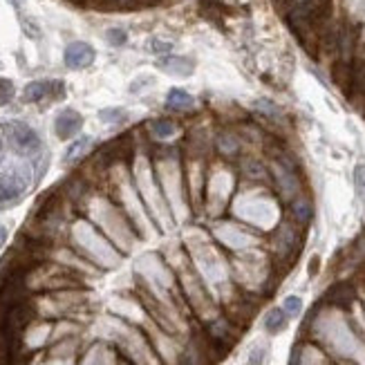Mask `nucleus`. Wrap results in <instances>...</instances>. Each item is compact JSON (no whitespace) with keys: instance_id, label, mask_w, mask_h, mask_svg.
I'll list each match as a JSON object with an SVG mask.
<instances>
[{"instance_id":"nucleus-32","label":"nucleus","mask_w":365,"mask_h":365,"mask_svg":"<svg viewBox=\"0 0 365 365\" xmlns=\"http://www.w3.org/2000/svg\"><path fill=\"white\" fill-rule=\"evenodd\" d=\"M106 41L113 45V47H123L125 41H128V34H125V29H119V27H113L106 31Z\"/></svg>"},{"instance_id":"nucleus-16","label":"nucleus","mask_w":365,"mask_h":365,"mask_svg":"<svg viewBox=\"0 0 365 365\" xmlns=\"http://www.w3.org/2000/svg\"><path fill=\"white\" fill-rule=\"evenodd\" d=\"M121 354L110 341H94L78 356L76 365H119Z\"/></svg>"},{"instance_id":"nucleus-15","label":"nucleus","mask_w":365,"mask_h":365,"mask_svg":"<svg viewBox=\"0 0 365 365\" xmlns=\"http://www.w3.org/2000/svg\"><path fill=\"white\" fill-rule=\"evenodd\" d=\"M5 135H7V148L11 153L31 157V160H41V157H45L43 139L27 121H19V119L5 121Z\"/></svg>"},{"instance_id":"nucleus-27","label":"nucleus","mask_w":365,"mask_h":365,"mask_svg":"<svg viewBox=\"0 0 365 365\" xmlns=\"http://www.w3.org/2000/svg\"><path fill=\"white\" fill-rule=\"evenodd\" d=\"M78 356H61V354H52V352H38L34 356H29L23 365H76Z\"/></svg>"},{"instance_id":"nucleus-31","label":"nucleus","mask_w":365,"mask_h":365,"mask_svg":"<svg viewBox=\"0 0 365 365\" xmlns=\"http://www.w3.org/2000/svg\"><path fill=\"white\" fill-rule=\"evenodd\" d=\"M282 309H284V314L289 316V319H294V316H298L300 309H303V300H300L298 296H287L282 300Z\"/></svg>"},{"instance_id":"nucleus-4","label":"nucleus","mask_w":365,"mask_h":365,"mask_svg":"<svg viewBox=\"0 0 365 365\" xmlns=\"http://www.w3.org/2000/svg\"><path fill=\"white\" fill-rule=\"evenodd\" d=\"M229 215L258 233H272L282 220V206L276 193L262 182H240L229 204Z\"/></svg>"},{"instance_id":"nucleus-37","label":"nucleus","mask_w":365,"mask_h":365,"mask_svg":"<svg viewBox=\"0 0 365 365\" xmlns=\"http://www.w3.org/2000/svg\"><path fill=\"white\" fill-rule=\"evenodd\" d=\"M155 81H153V78L150 76H141V78H137V81L130 86V92H139L141 88H148V86H153Z\"/></svg>"},{"instance_id":"nucleus-13","label":"nucleus","mask_w":365,"mask_h":365,"mask_svg":"<svg viewBox=\"0 0 365 365\" xmlns=\"http://www.w3.org/2000/svg\"><path fill=\"white\" fill-rule=\"evenodd\" d=\"M267 235V251L274 264H289L300 249V225H296L292 217L280 220V225Z\"/></svg>"},{"instance_id":"nucleus-20","label":"nucleus","mask_w":365,"mask_h":365,"mask_svg":"<svg viewBox=\"0 0 365 365\" xmlns=\"http://www.w3.org/2000/svg\"><path fill=\"white\" fill-rule=\"evenodd\" d=\"M83 128V115L76 113L74 108H66L61 110L54 119V135L61 139V141H70L74 137H78Z\"/></svg>"},{"instance_id":"nucleus-18","label":"nucleus","mask_w":365,"mask_h":365,"mask_svg":"<svg viewBox=\"0 0 365 365\" xmlns=\"http://www.w3.org/2000/svg\"><path fill=\"white\" fill-rule=\"evenodd\" d=\"M242 146H245V137H240L231 128H222L213 137V150L217 153L220 160L235 162L242 157Z\"/></svg>"},{"instance_id":"nucleus-23","label":"nucleus","mask_w":365,"mask_h":365,"mask_svg":"<svg viewBox=\"0 0 365 365\" xmlns=\"http://www.w3.org/2000/svg\"><path fill=\"white\" fill-rule=\"evenodd\" d=\"M94 137L90 135H78L72 139V144L66 148V153H63V164L66 166H76V164H81L86 157L94 150Z\"/></svg>"},{"instance_id":"nucleus-35","label":"nucleus","mask_w":365,"mask_h":365,"mask_svg":"<svg viewBox=\"0 0 365 365\" xmlns=\"http://www.w3.org/2000/svg\"><path fill=\"white\" fill-rule=\"evenodd\" d=\"M264 363V347H253L249 352V365H262Z\"/></svg>"},{"instance_id":"nucleus-30","label":"nucleus","mask_w":365,"mask_h":365,"mask_svg":"<svg viewBox=\"0 0 365 365\" xmlns=\"http://www.w3.org/2000/svg\"><path fill=\"white\" fill-rule=\"evenodd\" d=\"M16 97V88H14V81L11 78H5V76H0V108L11 103Z\"/></svg>"},{"instance_id":"nucleus-29","label":"nucleus","mask_w":365,"mask_h":365,"mask_svg":"<svg viewBox=\"0 0 365 365\" xmlns=\"http://www.w3.org/2000/svg\"><path fill=\"white\" fill-rule=\"evenodd\" d=\"M128 119V113L123 108H103L99 110V121L108 123V125H119Z\"/></svg>"},{"instance_id":"nucleus-9","label":"nucleus","mask_w":365,"mask_h":365,"mask_svg":"<svg viewBox=\"0 0 365 365\" xmlns=\"http://www.w3.org/2000/svg\"><path fill=\"white\" fill-rule=\"evenodd\" d=\"M103 327V341L113 343L121 359H125L130 365H164L157 356L155 347L148 339V334L139 325L119 319V316H108L101 321Z\"/></svg>"},{"instance_id":"nucleus-21","label":"nucleus","mask_w":365,"mask_h":365,"mask_svg":"<svg viewBox=\"0 0 365 365\" xmlns=\"http://www.w3.org/2000/svg\"><path fill=\"white\" fill-rule=\"evenodd\" d=\"M94 58H97L94 47L90 43H83V41L70 43L66 47V52H63V63H66L70 70H86L92 66Z\"/></svg>"},{"instance_id":"nucleus-33","label":"nucleus","mask_w":365,"mask_h":365,"mask_svg":"<svg viewBox=\"0 0 365 365\" xmlns=\"http://www.w3.org/2000/svg\"><path fill=\"white\" fill-rule=\"evenodd\" d=\"M345 9L352 19H365V0H345Z\"/></svg>"},{"instance_id":"nucleus-7","label":"nucleus","mask_w":365,"mask_h":365,"mask_svg":"<svg viewBox=\"0 0 365 365\" xmlns=\"http://www.w3.org/2000/svg\"><path fill=\"white\" fill-rule=\"evenodd\" d=\"M106 188L110 190V195L117 200V204L123 209V213L128 215V220L133 222L135 231L139 233L141 240H150L157 233V227L150 217V213L146 211L144 202H141L137 188H135V182H133V175H130V166H128V160H117L113 162L108 168H106Z\"/></svg>"},{"instance_id":"nucleus-19","label":"nucleus","mask_w":365,"mask_h":365,"mask_svg":"<svg viewBox=\"0 0 365 365\" xmlns=\"http://www.w3.org/2000/svg\"><path fill=\"white\" fill-rule=\"evenodd\" d=\"M292 365H336V363L316 341H305L296 345Z\"/></svg>"},{"instance_id":"nucleus-8","label":"nucleus","mask_w":365,"mask_h":365,"mask_svg":"<svg viewBox=\"0 0 365 365\" xmlns=\"http://www.w3.org/2000/svg\"><path fill=\"white\" fill-rule=\"evenodd\" d=\"M68 245L99 272H113L123 262V253L81 213L70 220Z\"/></svg>"},{"instance_id":"nucleus-11","label":"nucleus","mask_w":365,"mask_h":365,"mask_svg":"<svg viewBox=\"0 0 365 365\" xmlns=\"http://www.w3.org/2000/svg\"><path fill=\"white\" fill-rule=\"evenodd\" d=\"M240 186V173L233 168V162L217 160L209 164L202 193V209L209 220L225 217L229 213V204Z\"/></svg>"},{"instance_id":"nucleus-2","label":"nucleus","mask_w":365,"mask_h":365,"mask_svg":"<svg viewBox=\"0 0 365 365\" xmlns=\"http://www.w3.org/2000/svg\"><path fill=\"white\" fill-rule=\"evenodd\" d=\"M312 339L319 343L323 350L336 361H365V339L347 319L341 305L329 303L312 314L309 319Z\"/></svg>"},{"instance_id":"nucleus-22","label":"nucleus","mask_w":365,"mask_h":365,"mask_svg":"<svg viewBox=\"0 0 365 365\" xmlns=\"http://www.w3.org/2000/svg\"><path fill=\"white\" fill-rule=\"evenodd\" d=\"M63 94V83L61 81H47V78H41V81H29L23 90V101L25 103H41L45 99H54Z\"/></svg>"},{"instance_id":"nucleus-3","label":"nucleus","mask_w":365,"mask_h":365,"mask_svg":"<svg viewBox=\"0 0 365 365\" xmlns=\"http://www.w3.org/2000/svg\"><path fill=\"white\" fill-rule=\"evenodd\" d=\"M76 211L86 215L123 256L133 253L141 240L139 233L133 227V222L123 213V209L117 204V200L110 195V190L106 186L103 188L88 186L81 200L76 202Z\"/></svg>"},{"instance_id":"nucleus-40","label":"nucleus","mask_w":365,"mask_h":365,"mask_svg":"<svg viewBox=\"0 0 365 365\" xmlns=\"http://www.w3.org/2000/svg\"><path fill=\"white\" fill-rule=\"evenodd\" d=\"M119 365H130V363H128V361H125V359H121V361H119Z\"/></svg>"},{"instance_id":"nucleus-1","label":"nucleus","mask_w":365,"mask_h":365,"mask_svg":"<svg viewBox=\"0 0 365 365\" xmlns=\"http://www.w3.org/2000/svg\"><path fill=\"white\" fill-rule=\"evenodd\" d=\"M184 249L188 253L190 264L200 274L206 287L211 289L217 303L222 307L233 305V294L240 289L235 287L231 278L229 253L213 240L209 231L202 229H190L184 235Z\"/></svg>"},{"instance_id":"nucleus-10","label":"nucleus","mask_w":365,"mask_h":365,"mask_svg":"<svg viewBox=\"0 0 365 365\" xmlns=\"http://www.w3.org/2000/svg\"><path fill=\"white\" fill-rule=\"evenodd\" d=\"M231 278L242 296H260L267 292L274 274V260L262 247L242 253H229Z\"/></svg>"},{"instance_id":"nucleus-34","label":"nucleus","mask_w":365,"mask_h":365,"mask_svg":"<svg viewBox=\"0 0 365 365\" xmlns=\"http://www.w3.org/2000/svg\"><path fill=\"white\" fill-rule=\"evenodd\" d=\"M354 184L359 193H365V164H359L354 168Z\"/></svg>"},{"instance_id":"nucleus-25","label":"nucleus","mask_w":365,"mask_h":365,"mask_svg":"<svg viewBox=\"0 0 365 365\" xmlns=\"http://www.w3.org/2000/svg\"><path fill=\"white\" fill-rule=\"evenodd\" d=\"M157 68L162 72L170 74V76H180V78H186L193 74V61L186 58V56H173V54H166L164 58H160L157 63Z\"/></svg>"},{"instance_id":"nucleus-14","label":"nucleus","mask_w":365,"mask_h":365,"mask_svg":"<svg viewBox=\"0 0 365 365\" xmlns=\"http://www.w3.org/2000/svg\"><path fill=\"white\" fill-rule=\"evenodd\" d=\"M269 182L274 184V193L284 204H292L296 197L303 195V182H300L296 166L287 157H276L269 164Z\"/></svg>"},{"instance_id":"nucleus-24","label":"nucleus","mask_w":365,"mask_h":365,"mask_svg":"<svg viewBox=\"0 0 365 365\" xmlns=\"http://www.w3.org/2000/svg\"><path fill=\"white\" fill-rule=\"evenodd\" d=\"M195 108V97L182 88H170L166 94V110L173 115H186Z\"/></svg>"},{"instance_id":"nucleus-36","label":"nucleus","mask_w":365,"mask_h":365,"mask_svg":"<svg viewBox=\"0 0 365 365\" xmlns=\"http://www.w3.org/2000/svg\"><path fill=\"white\" fill-rule=\"evenodd\" d=\"M150 50L155 54H166V52L173 50V45L170 43H162V41H150Z\"/></svg>"},{"instance_id":"nucleus-26","label":"nucleus","mask_w":365,"mask_h":365,"mask_svg":"<svg viewBox=\"0 0 365 365\" xmlns=\"http://www.w3.org/2000/svg\"><path fill=\"white\" fill-rule=\"evenodd\" d=\"M289 206V217L296 222V225H300V227H305V225H309V220H312V215H314V209H312V202H309V197L303 193L300 197H296L292 204H287Z\"/></svg>"},{"instance_id":"nucleus-38","label":"nucleus","mask_w":365,"mask_h":365,"mask_svg":"<svg viewBox=\"0 0 365 365\" xmlns=\"http://www.w3.org/2000/svg\"><path fill=\"white\" fill-rule=\"evenodd\" d=\"M5 242H7V227L0 225V247H5Z\"/></svg>"},{"instance_id":"nucleus-6","label":"nucleus","mask_w":365,"mask_h":365,"mask_svg":"<svg viewBox=\"0 0 365 365\" xmlns=\"http://www.w3.org/2000/svg\"><path fill=\"white\" fill-rule=\"evenodd\" d=\"M128 166H130V175L135 182V188L144 202L146 211L150 213L155 227L160 233H173L178 229V222L173 217L170 206L162 193V186L157 182L155 168H153V157L150 150L139 148L128 157Z\"/></svg>"},{"instance_id":"nucleus-28","label":"nucleus","mask_w":365,"mask_h":365,"mask_svg":"<svg viewBox=\"0 0 365 365\" xmlns=\"http://www.w3.org/2000/svg\"><path fill=\"white\" fill-rule=\"evenodd\" d=\"M287 319H289V316L284 314L282 307H274V309H269L264 314L262 325H264V329L269 331V334H280V331L287 327Z\"/></svg>"},{"instance_id":"nucleus-39","label":"nucleus","mask_w":365,"mask_h":365,"mask_svg":"<svg viewBox=\"0 0 365 365\" xmlns=\"http://www.w3.org/2000/svg\"><path fill=\"white\" fill-rule=\"evenodd\" d=\"M9 3H11V5H14L16 9H21V0H9Z\"/></svg>"},{"instance_id":"nucleus-5","label":"nucleus","mask_w":365,"mask_h":365,"mask_svg":"<svg viewBox=\"0 0 365 365\" xmlns=\"http://www.w3.org/2000/svg\"><path fill=\"white\" fill-rule=\"evenodd\" d=\"M150 157H153L157 182L162 186V193L170 206L173 217H175L178 227H182L188 222V217H193L195 213L188 197V188H186L182 153L173 146H157L155 150H150Z\"/></svg>"},{"instance_id":"nucleus-12","label":"nucleus","mask_w":365,"mask_h":365,"mask_svg":"<svg viewBox=\"0 0 365 365\" xmlns=\"http://www.w3.org/2000/svg\"><path fill=\"white\" fill-rule=\"evenodd\" d=\"M209 233L213 240L225 249L227 253H242V251H249V249H258L264 245V237L262 233L253 231L251 227L242 225V222L233 220L231 215L227 217H217V220H211V227H209Z\"/></svg>"},{"instance_id":"nucleus-17","label":"nucleus","mask_w":365,"mask_h":365,"mask_svg":"<svg viewBox=\"0 0 365 365\" xmlns=\"http://www.w3.org/2000/svg\"><path fill=\"white\" fill-rule=\"evenodd\" d=\"M146 135L157 146H173V141L182 137V125L178 123V119L157 117L146 123Z\"/></svg>"}]
</instances>
